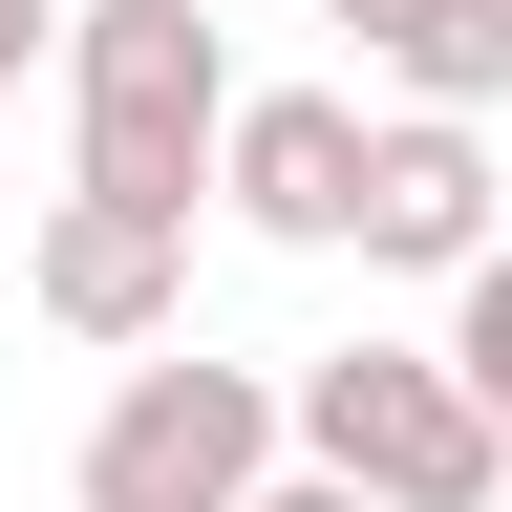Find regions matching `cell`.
<instances>
[{
    "mask_svg": "<svg viewBox=\"0 0 512 512\" xmlns=\"http://www.w3.org/2000/svg\"><path fill=\"white\" fill-rule=\"evenodd\" d=\"M235 43L214 0H86L64 22V192H128V214H192L235 171Z\"/></svg>",
    "mask_w": 512,
    "mask_h": 512,
    "instance_id": "cell-1",
    "label": "cell"
},
{
    "mask_svg": "<svg viewBox=\"0 0 512 512\" xmlns=\"http://www.w3.org/2000/svg\"><path fill=\"white\" fill-rule=\"evenodd\" d=\"M299 470V363H128L86 448H64V512H256Z\"/></svg>",
    "mask_w": 512,
    "mask_h": 512,
    "instance_id": "cell-2",
    "label": "cell"
},
{
    "mask_svg": "<svg viewBox=\"0 0 512 512\" xmlns=\"http://www.w3.org/2000/svg\"><path fill=\"white\" fill-rule=\"evenodd\" d=\"M299 470H342L363 512H512V427L470 406L448 342H320L299 363Z\"/></svg>",
    "mask_w": 512,
    "mask_h": 512,
    "instance_id": "cell-3",
    "label": "cell"
},
{
    "mask_svg": "<svg viewBox=\"0 0 512 512\" xmlns=\"http://www.w3.org/2000/svg\"><path fill=\"white\" fill-rule=\"evenodd\" d=\"M22 299L64 320V342H107V363H171V320H192V214H128V192H43Z\"/></svg>",
    "mask_w": 512,
    "mask_h": 512,
    "instance_id": "cell-4",
    "label": "cell"
},
{
    "mask_svg": "<svg viewBox=\"0 0 512 512\" xmlns=\"http://www.w3.org/2000/svg\"><path fill=\"white\" fill-rule=\"evenodd\" d=\"M363 171H384V107H342V86H256L214 214L278 235V256H363Z\"/></svg>",
    "mask_w": 512,
    "mask_h": 512,
    "instance_id": "cell-5",
    "label": "cell"
},
{
    "mask_svg": "<svg viewBox=\"0 0 512 512\" xmlns=\"http://www.w3.org/2000/svg\"><path fill=\"white\" fill-rule=\"evenodd\" d=\"M363 256H384V278H448V299H470L491 278V128H427V107H384V171H363Z\"/></svg>",
    "mask_w": 512,
    "mask_h": 512,
    "instance_id": "cell-6",
    "label": "cell"
},
{
    "mask_svg": "<svg viewBox=\"0 0 512 512\" xmlns=\"http://www.w3.org/2000/svg\"><path fill=\"white\" fill-rule=\"evenodd\" d=\"M448 363H470V406L512 427V256H491V278H470V299H448Z\"/></svg>",
    "mask_w": 512,
    "mask_h": 512,
    "instance_id": "cell-7",
    "label": "cell"
},
{
    "mask_svg": "<svg viewBox=\"0 0 512 512\" xmlns=\"http://www.w3.org/2000/svg\"><path fill=\"white\" fill-rule=\"evenodd\" d=\"M320 22H342V43H363V64H406V43H427V22H448V0H320Z\"/></svg>",
    "mask_w": 512,
    "mask_h": 512,
    "instance_id": "cell-8",
    "label": "cell"
},
{
    "mask_svg": "<svg viewBox=\"0 0 512 512\" xmlns=\"http://www.w3.org/2000/svg\"><path fill=\"white\" fill-rule=\"evenodd\" d=\"M64 22H86V0H0V86H22V64H64Z\"/></svg>",
    "mask_w": 512,
    "mask_h": 512,
    "instance_id": "cell-9",
    "label": "cell"
},
{
    "mask_svg": "<svg viewBox=\"0 0 512 512\" xmlns=\"http://www.w3.org/2000/svg\"><path fill=\"white\" fill-rule=\"evenodd\" d=\"M256 512H363V491H342V470H278V491H256Z\"/></svg>",
    "mask_w": 512,
    "mask_h": 512,
    "instance_id": "cell-10",
    "label": "cell"
},
{
    "mask_svg": "<svg viewBox=\"0 0 512 512\" xmlns=\"http://www.w3.org/2000/svg\"><path fill=\"white\" fill-rule=\"evenodd\" d=\"M0 235H43V214H22V171H0Z\"/></svg>",
    "mask_w": 512,
    "mask_h": 512,
    "instance_id": "cell-11",
    "label": "cell"
}]
</instances>
